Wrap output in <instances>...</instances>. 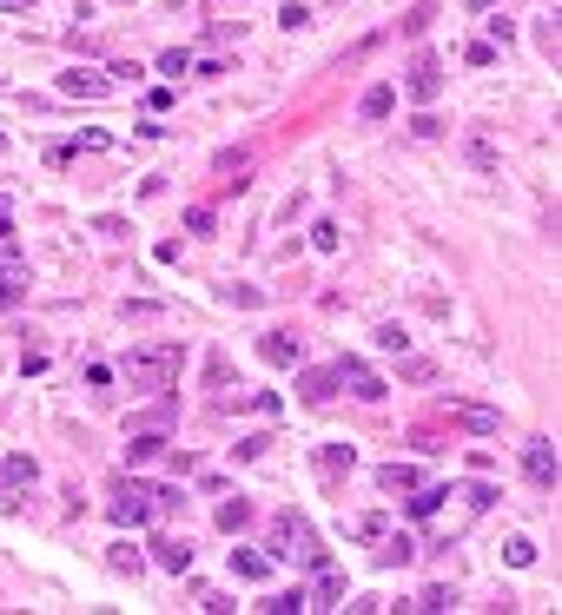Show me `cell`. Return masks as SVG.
Segmentation results:
<instances>
[{"mask_svg": "<svg viewBox=\"0 0 562 615\" xmlns=\"http://www.w3.org/2000/svg\"><path fill=\"white\" fill-rule=\"evenodd\" d=\"M265 556H271V563H298V569H312L318 556H324V543H318V529L304 523L298 510H285V516H271V536H265Z\"/></svg>", "mask_w": 562, "mask_h": 615, "instance_id": "cell-1", "label": "cell"}, {"mask_svg": "<svg viewBox=\"0 0 562 615\" xmlns=\"http://www.w3.org/2000/svg\"><path fill=\"white\" fill-rule=\"evenodd\" d=\"M133 390H173L179 371H186V345H146V351H126V365Z\"/></svg>", "mask_w": 562, "mask_h": 615, "instance_id": "cell-2", "label": "cell"}, {"mask_svg": "<svg viewBox=\"0 0 562 615\" xmlns=\"http://www.w3.org/2000/svg\"><path fill=\"white\" fill-rule=\"evenodd\" d=\"M106 516L120 523V529L153 523V483H139V477H112V490H106Z\"/></svg>", "mask_w": 562, "mask_h": 615, "instance_id": "cell-3", "label": "cell"}, {"mask_svg": "<svg viewBox=\"0 0 562 615\" xmlns=\"http://www.w3.org/2000/svg\"><path fill=\"white\" fill-rule=\"evenodd\" d=\"M331 377H337V390H351V398H364V404H384V398H390V384L364 365V357H337Z\"/></svg>", "mask_w": 562, "mask_h": 615, "instance_id": "cell-4", "label": "cell"}, {"mask_svg": "<svg viewBox=\"0 0 562 615\" xmlns=\"http://www.w3.org/2000/svg\"><path fill=\"white\" fill-rule=\"evenodd\" d=\"M304 609H345V569H337L331 556L312 563V596H304Z\"/></svg>", "mask_w": 562, "mask_h": 615, "instance_id": "cell-5", "label": "cell"}, {"mask_svg": "<svg viewBox=\"0 0 562 615\" xmlns=\"http://www.w3.org/2000/svg\"><path fill=\"white\" fill-rule=\"evenodd\" d=\"M523 470H529V483L556 490V477H562V457H556V443H549V437H529V443H523Z\"/></svg>", "mask_w": 562, "mask_h": 615, "instance_id": "cell-6", "label": "cell"}, {"mask_svg": "<svg viewBox=\"0 0 562 615\" xmlns=\"http://www.w3.org/2000/svg\"><path fill=\"white\" fill-rule=\"evenodd\" d=\"M404 87H410V100H417V106H430V100L443 93V60H437V53H417Z\"/></svg>", "mask_w": 562, "mask_h": 615, "instance_id": "cell-7", "label": "cell"}, {"mask_svg": "<svg viewBox=\"0 0 562 615\" xmlns=\"http://www.w3.org/2000/svg\"><path fill=\"white\" fill-rule=\"evenodd\" d=\"M112 93V80L100 73V67H73V73H60V100H106Z\"/></svg>", "mask_w": 562, "mask_h": 615, "instance_id": "cell-8", "label": "cell"}, {"mask_svg": "<svg viewBox=\"0 0 562 615\" xmlns=\"http://www.w3.org/2000/svg\"><path fill=\"white\" fill-rule=\"evenodd\" d=\"M0 278L7 285H27V245H20V232L0 218Z\"/></svg>", "mask_w": 562, "mask_h": 615, "instance_id": "cell-9", "label": "cell"}, {"mask_svg": "<svg viewBox=\"0 0 562 615\" xmlns=\"http://www.w3.org/2000/svg\"><path fill=\"white\" fill-rule=\"evenodd\" d=\"M450 424H463L476 437H496L503 430V410H483V404H450Z\"/></svg>", "mask_w": 562, "mask_h": 615, "instance_id": "cell-10", "label": "cell"}, {"mask_svg": "<svg viewBox=\"0 0 562 615\" xmlns=\"http://www.w3.org/2000/svg\"><path fill=\"white\" fill-rule=\"evenodd\" d=\"M259 357H265V365H278V371H292L304 351H298L292 331H265V338H259Z\"/></svg>", "mask_w": 562, "mask_h": 615, "instance_id": "cell-11", "label": "cell"}, {"mask_svg": "<svg viewBox=\"0 0 562 615\" xmlns=\"http://www.w3.org/2000/svg\"><path fill=\"white\" fill-rule=\"evenodd\" d=\"M153 563H159L165 576H186V569H192V543H179V536H159V543H153Z\"/></svg>", "mask_w": 562, "mask_h": 615, "instance_id": "cell-12", "label": "cell"}, {"mask_svg": "<svg viewBox=\"0 0 562 615\" xmlns=\"http://www.w3.org/2000/svg\"><path fill=\"white\" fill-rule=\"evenodd\" d=\"M165 451V430H126V463L139 470V463H153Z\"/></svg>", "mask_w": 562, "mask_h": 615, "instance_id": "cell-13", "label": "cell"}, {"mask_svg": "<svg viewBox=\"0 0 562 615\" xmlns=\"http://www.w3.org/2000/svg\"><path fill=\"white\" fill-rule=\"evenodd\" d=\"M271 569H278V563H271L265 549H232V576H239V582H265Z\"/></svg>", "mask_w": 562, "mask_h": 615, "instance_id": "cell-14", "label": "cell"}, {"mask_svg": "<svg viewBox=\"0 0 562 615\" xmlns=\"http://www.w3.org/2000/svg\"><path fill=\"white\" fill-rule=\"evenodd\" d=\"M417 483H424V470H410V463H384V470H377V490H384V496H404V490H417Z\"/></svg>", "mask_w": 562, "mask_h": 615, "instance_id": "cell-15", "label": "cell"}, {"mask_svg": "<svg viewBox=\"0 0 562 615\" xmlns=\"http://www.w3.org/2000/svg\"><path fill=\"white\" fill-rule=\"evenodd\" d=\"M404 496H410V516H417V523H430V516L443 510V496H450V490H443V483H417V490H404Z\"/></svg>", "mask_w": 562, "mask_h": 615, "instance_id": "cell-16", "label": "cell"}, {"mask_svg": "<svg viewBox=\"0 0 562 615\" xmlns=\"http://www.w3.org/2000/svg\"><path fill=\"white\" fill-rule=\"evenodd\" d=\"M34 477H40L34 457H0V490H27Z\"/></svg>", "mask_w": 562, "mask_h": 615, "instance_id": "cell-17", "label": "cell"}, {"mask_svg": "<svg viewBox=\"0 0 562 615\" xmlns=\"http://www.w3.org/2000/svg\"><path fill=\"white\" fill-rule=\"evenodd\" d=\"M351 443H324V451H318V470H324V477H351Z\"/></svg>", "mask_w": 562, "mask_h": 615, "instance_id": "cell-18", "label": "cell"}, {"mask_svg": "<svg viewBox=\"0 0 562 615\" xmlns=\"http://www.w3.org/2000/svg\"><path fill=\"white\" fill-rule=\"evenodd\" d=\"M245 523H251V503H245V496H225V503H218V529H225V536H239Z\"/></svg>", "mask_w": 562, "mask_h": 615, "instance_id": "cell-19", "label": "cell"}, {"mask_svg": "<svg viewBox=\"0 0 562 615\" xmlns=\"http://www.w3.org/2000/svg\"><path fill=\"white\" fill-rule=\"evenodd\" d=\"M390 106H398V87H371V93L357 100V113L364 120H390Z\"/></svg>", "mask_w": 562, "mask_h": 615, "instance_id": "cell-20", "label": "cell"}, {"mask_svg": "<svg viewBox=\"0 0 562 615\" xmlns=\"http://www.w3.org/2000/svg\"><path fill=\"white\" fill-rule=\"evenodd\" d=\"M298 390H304L312 404H331V398H337V377H331V371H304V384H298Z\"/></svg>", "mask_w": 562, "mask_h": 615, "instance_id": "cell-21", "label": "cell"}, {"mask_svg": "<svg viewBox=\"0 0 562 615\" xmlns=\"http://www.w3.org/2000/svg\"><path fill=\"white\" fill-rule=\"evenodd\" d=\"M410 556H417V543H410V536H384L377 563H384V569H398V563H410Z\"/></svg>", "mask_w": 562, "mask_h": 615, "instance_id": "cell-22", "label": "cell"}, {"mask_svg": "<svg viewBox=\"0 0 562 615\" xmlns=\"http://www.w3.org/2000/svg\"><path fill=\"white\" fill-rule=\"evenodd\" d=\"M106 563L120 569V576H139V563H146V556H139L133 543H112V549H106Z\"/></svg>", "mask_w": 562, "mask_h": 615, "instance_id": "cell-23", "label": "cell"}, {"mask_svg": "<svg viewBox=\"0 0 562 615\" xmlns=\"http://www.w3.org/2000/svg\"><path fill=\"white\" fill-rule=\"evenodd\" d=\"M159 73H165V80H186V73H192V53H186V47H165V53H159Z\"/></svg>", "mask_w": 562, "mask_h": 615, "instance_id": "cell-24", "label": "cell"}, {"mask_svg": "<svg viewBox=\"0 0 562 615\" xmlns=\"http://www.w3.org/2000/svg\"><path fill=\"white\" fill-rule=\"evenodd\" d=\"M218 173H225V186H245V173H251V153H218Z\"/></svg>", "mask_w": 562, "mask_h": 615, "instance_id": "cell-25", "label": "cell"}, {"mask_svg": "<svg viewBox=\"0 0 562 615\" xmlns=\"http://www.w3.org/2000/svg\"><path fill=\"white\" fill-rule=\"evenodd\" d=\"M503 556H510V569H529V563H536V543H529V536H510V543H503Z\"/></svg>", "mask_w": 562, "mask_h": 615, "instance_id": "cell-26", "label": "cell"}, {"mask_svg": "<svg viewBox=\"0 0 562 615\" xmlns=\"http://www.w3.org/2000/svg\"><path fill=\"white\" fill-rule=\"evenodd\" d=\"M312 245H318V251H337V245H345V232H337V218H318V226H312Z\"/></svg>", "mask_w": 562, "mask_h": 615, "instance_id": "cell-27", "label": "cell"}, {"mask_svg": "<svg viewBox=\"0 0 562 615\" xmlns=\"http://www.w3.org/2000/svg\"><path fill=\"white\" fill-rule=\"evenodd\" d=\"M278 27H285V34H298V27H312V7H298V0H285V7H278Z\"/></svg>", "mask_w": 562, "mask_h": 615, "instance_id": "cell-28", "label": "cell"}, {"mask_svg": "<svg viewBox=\"0 0 562 615\" xmlns=\"http://www.w3.org/2000/svg\"><path fill=\"white\" fill-rule=\"evenodd\" d=\"M186 232H192V239H212V206H192V212H186Z\"/></svg>", "mask_w": 562, "mask_h": 615, "instance_id": "cell-29", "label": "cell"}, {"mask_svg": "<svg viewBox=\"0 0 562 615\" xmlns=\"http://www.w3.org/2000/svg\"><path fill=\"white\" fill-rule=\"evenodd\" d=\"M265 609H271V615H298V609H304V589H285V596H271Z\"/></svg>", "mask_w": 562, "mask_h": 615, "instance_id": "cell-30", "label": "cell"}, {"mask_svg": "<svg viewBox=\"0 0 562 615\" xmlns=\"http://www.w3.org/2000/svg\"><path fill=\"white\" fill-rule=\"evenodd\" d=\"M398 357H404V351H398ZM398 371H404V377H410V384H430V377H437V371H430V365H424V357H404V365H398Z\"/></svg>", "mask_w": 562, "mask_h": 615, "instance_id": "cell-31", "label": "cell"}, {"mask_svg": "<svg viewBox=\"0 0 562 615\" xmlns=\"http://www.w3.org/2000/svg\"><path fill=\"white\" fill-rule=\"evenodd\" d=\"M450 602H457V596H450V589H443V582H437V589H424V596H417L410 609H450Z\"/></svg>", "mask_w": 562, "mask_h": 615, "instance_id": "cell-32", "label": "cell"}, {"mask_svg": "<svg viewBox=\"0 0 562 615\" xmlns=\"http://www.w3.org/2000/svg\"><path fill=\"white\" fill-rule=\"evenodd\" d=\"M463 496H470V510H476V516H483V510H490V503H496V490H490V483H470Z\"/></svg>", "mask_w": 562, "mask_h": 615, "instance_id": "cell-33", "label": "cell"}, {"mask_svg": "<svg viewBox=\"0 0 562 615\" xmlns=\"http://www.w3.org/2000/svg\"><path fill=\"white\" fill-rule=\"evenodd\" d=\"M463 60H470V67H490V60H496V47H490V40H476V47H463Z\"/></svg>", "mask_w": 562, "mask_h": 615, "instance_id": "cell-34", "label": "cell"}, {"mask_svg": "<svg viewBox=\"0 0 562 615\" xmlns=\"http://www.w3.org/2000/svg\"><path fill=\"white\" fill-rule=\"evenodd\" d=\"M377 345H384V351H404L410 338H404V331H398V324H377Z\"/></svg>", "mask_w": 562, "mask_h": 615, "instance_id": "cell-35", "label": "cell"}, {"mask_svg": "<svg viewBox=\"0 0 562 615\" xmlns=\"http://www.w3.org/2000/svg\"><path fill=\"white\" fill-rule=\"evenodd\" d=\"M225 304H245V312H251V304H259V292H251V285H225Z\"/></svg>", "mask_w": 562, "mask_h": 615, "instance_id": "cell-36", "label": "cell"}, {"mask_svg": "<svg viewBox=\"0 0 562 615\" xmlns=\"http://www.w3.org/2000/svg\"><path fill=\"white\" fill-rule=\"evenodd\" d=\"M410 133H417V139H437V133H443V120H430V113H417V120H410Z\"/></svg>", "mask_w": 562, "mask_h": 615, "instance_id": "cell-37", "label": "cell"}, {"mask_svg": "<svg viewBox=\"0 0 562 615\" xmlns=\"http://www.w3.org/2000/svg\"><path fill=\"white\" fill-rule=\"evenodd\" d=\"M14 298H20V285H7V278H0V312H7Z\"/></svg>", "mask_w": 562, "mask_h": 615, "instance_id": "cell-38", "label": "cell"}, {"mask_svg": "<svg viewBox=\"0 0 562 615\" xmlns=\"http://www.w3.org/2000/svg\"><path fill=\"white\" fill-rule=\"evenodd\" d=\"M27 7H34V0H0V14H27Z\"/></svg>", "mask_w": 562, "mask_h": 615, "instance_id": "cell-39", "label": "cell"}, {"mask_svg": "<svg viewBox=\"0 0 562 615\" xmlns=\"http://www.w3.org/2000/svg\"><path fill=\"white\" fill-rule=\"evenodd\" d=\"M0 153H7V133H0Z\"/></svg>", "mask_w": 562, "mask_h": 615, "instance_id": "cell-40", "label": "cell"}, {"mask_svg": "<svg viewBox=\"0 0 562 615\" xmlns=\"http://www.w3.org/2000/svg\"><path fill=\"white\" fill-rule=\"evenodd\" d=\"M0 218H7V199H0Z\"/></svg>", "mask_w": 562, "mask_h": 615, "instance_id": "cell-41", "label": "cell"}, {"mask_svg": "<svg viewBox=\"0 0 562 615\" xmlns=\"http://www.w3.org/2000/svg\"><path fill=\"white\" fill-rule=\"evenodd\" d=\"M218 7H225V0H218ZM239 7H245V0H239Z\"/></svg>", "mask_w": 562, "mask_h": 615, "instance_id": "cell-42", "label": "cell"}]
</instances>
